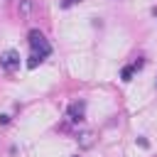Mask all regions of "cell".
Wrapping results in <instances>:
<instances>
[{
    "mask_svg": "<svg viewBox=\"0 0 157 157\" xmlns=\"http://www.w3.org/2000/svg\"><path fill=\"white\" fill-rule=\"evenodd\" d=\"M10 123V115H0V125H7Z\"/></svg>",
    "mask_w": 157,
    "mask_h": 157,
    "instance_id": "cell-7",
    "label": "cell"
},
{
    "mask_svg": "<svg viewBox=\"0 0 157 157\" xmlns=\"http://www.w3.org/2000/svg\"><path fill=\"white\" fill-rule=\"evenodd\" d=\"M74 2H81V0H64V2H61V7H69V5H74Z\"/></svg>",
    "mask_w": 157,
    "mask_h": 157,
    "instance_id": "cell-8",
    "label": "cell"
},
{
    "mask_svg": "<svg viewBox=\"0 0 157 157\" xmlns=\"http://www.w3.org/2000/svg\"><path fill=\"white\" fill-rule=\"evenodd\" d=\"M76 140H78V147H81V150H91V147H93V132H88V130L81 132Z\"/></svg>",
    "mask_w": 157,
    "mask_h": 157,
    "instance_id": "cell-4",
    "label": "cell"
},
{
    "mask_svg": "<svg viewBox=\"0 0 157 157\" xmlns=\"http://www.w3.org/2000/svg\"><path fill=\"white\" fill-rule=\"evenodd\" d=\"M69 120H74V123H81L83 118H86V101H74L71 105H69Z\"/></svg>",
    "mask_w": 157,
    "mask_h": 157,
    "instance_id": "cell-3",
    "label": "cell"
},
{
    "mask_svg": "<svg viewBox=\"0 0 157 157\" xmlns=\"http://www.w3.org/2000/svg\"><path fill=\"white\" fill-rule=\"evenodd\" d=\"M135 71H137V69H135L132 64H128V66H123V71H120V78L128 83V81H132V74H135Z\"/></svg>",
    "mask_w": 157,
    "mask_h": 157,
    "instance_id": "cell-5",
    "label": "cell"
},
{
    "mask_svg": "<svg viewBox=\"0 0 157 157\" xmlns=\"http://www.w3.org/2000/svg\"><path fill=\"white\" fill-rule=\"evenodd\" d=\"M27 42H29V47H32V56L27 59V69H37V66L52 54V44L47 42L44 32H39V29H29V32H27Z\"/></svg>",
    "mask_w": 157,
    "mask_h": 157,
    "instance_id": "cell-1",
    "label": "cell"
},
{
    "mask_svg": "<svg viewBox=\"0 0 157 157\" xmlns=\"http://www.w3.org/2000/svg\"><path fill=\"white\" fill-rule=\"evenodd\" d=\"M137 145H140V147H150V142H147L145 137H137Z\"/></svg>",
    "mask_w": 157,
    "mask_h": 157,
    "instance_id": "cell-6",
    "label": "cell"
},
{
    "mask_svg": "<svg viewBox=\"0 0 157 157\" xmlns=\"http://www.w3.org/2000/svg\"><path fill=\"white\" fill-rule=\"evenodd\" d=\"M76 157H78V155H76Z\"/></svg>",
    "mask_w": 157,
    "mask_h": 157,
    "instance_id": "cell-9",
    "label": "cell"
},
{
    "mask_svg": "<svg viewBox=\"0 0 157 157\" xmlns=\"http://www.w3.org/2000/svg\"><path fill=\"white\" fill-rule=\"evenodd\" d=\"M20 52L17 49H5L2 54H0V66L5 69V71H17L20 69Z\"/></svg>",
    "mask_w": 157,
    "mask_h": 157,
    "instance_id": "cell-2",
    "label": "cell"
}]
</instances>
